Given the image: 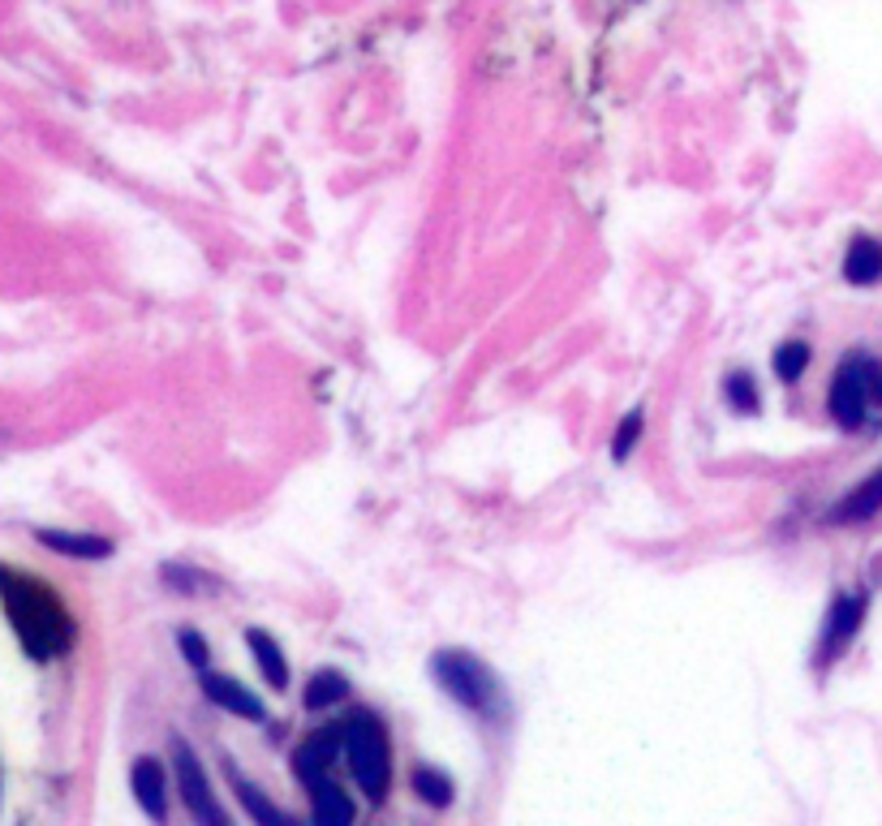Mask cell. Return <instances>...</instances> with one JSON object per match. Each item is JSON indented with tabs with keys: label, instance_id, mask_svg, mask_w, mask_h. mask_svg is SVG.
Returning <instances> with one entry per match:
<instances>
[{
	"label": "cell",
	"instance_id": "ac0fdd59",
	"mask_svg": "<svg viewBox=\"0 0 882 826\" xmlns=\"http://www.w3.org/2000/svg\"><path fill=\"white\" fill-rule=\"evenodd\" d=\"M805 366H810V345H805V341H788V345H779L775 349V375L783 379V383L801 379Z\"/></svg>",
	"mask_w": 882,
	"mask_h": 826
},
{
	"label": "cell",
	"instance_id": "7a4b0ae2",
	"mask_svg": "<svg viewBox=\"0 0 882 826\" xmlns=\"http://www.w3.org/2000/svg\"><path fill=\"white\" fill-rule=\"evenodd\" d=\"M431 676L439 680V689H444L453 702H461L478 719H487V723L509 719V693H504L500 676L487 668L482 659H473L469 650H439V655L431 659Z\"/></svg>",
	"mask_w": 882,
	"mask_h": 826
},
{
	"label": "cell",
	"instance_id": "8fae6325",
	"mask_svg": "<svg viewBox=\"0 0 882 826\" xmlns=\"http://www.w3.org/2000/svg\"><path fill=\"white\" fill-rule=\"evenodd\" d=\"M844 280L848 284H879L882 280V242L874 237H852L844 255Z\"/></svg>",
	"mask_w": 882,
	"mask_h": 826
},
{
	"label": "cell",
	"instance_id": "44dd1931",
	"mask_svg": "<svg viewBox=\"0 0 882 826\" xmlns=\"http://www.w3.org/2000/svg\"><path fill=\"white\" fill-rule=\"evenodd\" d=\"M181 650H186V659H190L194 668L208 663V641H203L199 633H181Z\"/></svg>",
	"mask_w": 882,
	"mask_h": 826
},
{
	"label": "cell",
	"instance_id": "9a60e30c",
	"mask_svg": "<svg viewBox=\"0 0 882 826\" xmlns=\"http://www.w3.org/2000/svg\"><path fill=\"white\" fill-rule=\"evenodd\" d=\"M345 689H349V680L340 671H314L311 684H306V706L311 711H327V706H336L345 697Z\"/></svg>",
	"mask_w": 882,
	"mask_h": 826
},
{
	"label": "cell",
	"instance_id": "d6986e66",
	"mask_svg": "<svg viewBox=\"0 0 882 826\" xmlns=\"http://www.w3.org/2000/svg\"><path fill=\"white\" fill-rule=\"evenodd\" d=\"M641 426H646V413H641V410L624 413V422L616 426V435H612V457H616V461H624V457L637 448V439H641Z\"/></svg>",
	"mask_w": 882,
	"mask_h": 826
},
{
	"label": "cell",
	"instance_id": "5b68a950",
	"mask_svg": "<svg viewBox=\"0 0 882 826\" xmlns=\"http://www.w3.org/2000/svg\"><path fill=\"white\" fill-rule=\"evenodd\" d=\"M172 771H177V788H181V796H186V805H190L194 818L215 823V826L228 823V814L215 805V796H211V788H208V774H203L194 749H190L186 740H172Z\"/></svg>",
	"mask_w": 882,
	"mask_h": 826
},
{
	"label": "cell",
	"instance_id": "2e32d148",
	"mask_svg": "<svg viewBox=\"0 0 882 826\" xmlns=\"http://www.w3.org/2000/svg\"><path fill=\"white\" fill-rule=\"evenodd\" d=\"M228 779H233V788H237V796H242V805L250 810V818H255V823H280V826L289 823V814H280L271 801H263L259 788H255V783H246V779L233 771V767H228Z\"/></svg>",
	"mask_w": 882,
	"mask_h": 826
},
{
	"label": "cell",
	"instance_id": "9c48e42d",
	"mask_svg": "<svg viewBox=\"0 0 882 826\" xmlns=\"http://www.w3.org/2000/svg\"><path fill=\"white\" fill-rule=\"evenodd\" d=\"M882 513V469L879 473H870L857 491H848L839 504H835V513L830 521H839V525H852V521H870V516Z\"/></svg>",
	"mask_w": 882,
	"mask_h": 826
},
{
	"label": "cell",
	"instance_id": "277c9868",
	"mask_svg": "<svg viewBox=\"0 0 882 826\" xmlns=\"http://www.w3.org/2000/svg\"><path fill=\"white\" fill-rule=\"evenodd\" d=\"M882 405V361L848 358L830 379L827 410L844 431H861L870 410Z\"/></svg>",
	"mask_w": 882,
	"mask_h": 826
},
{
	"label": "cell",
	"instance_id": "5bb4252c",
	"mask_svg": "<svg viewBox=\"0 0 882 826\" xmlns=\"http://www.w3.org/2000/svg\"><path fill=\"white\" fill-rule=\"evenodd\" d=\"M246 641H250V650H255V659H259L263 676L271 680V689H284V684H289V663H284V650L276 646V637H267L263 628H250Z\"/></svg>",
	"mask_w": 882,
	"mask_h": 826
},
{
	"label": "cell",
	"instance_id": "ffe728a7",
	"mask_svg": "<svg viewBox=\"0 0 882 826\" xmlns=\"http://www.w3.org/2000/svg\"><path fill=\"white\" fill-rule=\"evenodd\" d=\"M724 392H727V401H732V410H740V413L758 410V388H753L749 375H732L724 383Z\"/></svg>",
	"mask_w": 882,
	"mask_h": 826
},
{
	"label": "cell",
	"instance_id": "3957f363",
	"mask_svg": "<svg viewBox=\"0 0 882 826\" xmlns=\"http://www.w3.org/2000/svg\"><path fill=\"white\" fill-rule=\"evenodd\" d=\"M340 740H345V762L358 779V788L370 801H383L388 783H392V745H388L383 723L358 711L340 723Z\"/></svg>",
	"mask_w": 882,
	"mask_h": 826
},
{
	"label": "cell",
	"instance_id": "6da1fadb",
	"mask_svg": "<svg viewBox=\"0 0 882 826\" xmlns=\"http://www.w3.org/2000/svg\"><path fill=\"white\" fill-rule=\"evenodd\" d=\"M0 594H4V603H9L13 628H18L22 646L31 650V659H56V655L69 646V637H74L69 616H65V607L56 603L40 581L0 568Z\"/></svg>",
	"mask_w": 882,
	"mask_h": 826
},
{
	"label": "cell",
	"instance_id": "7c38bea8",
	"mask_svg": "<svg viewBox=\"0 0 882 826\" xmlns=\"http://www.w3.org/2000/svg\"><path fill=\"white\" fill-rule=\"evenodd\" d=\"M44 547H53L60 556H78V560H104L112 556V543L100 534H65V529H40L35 534Z\"/></svg>",
	"mask_w": 882,
	"mask_h": 826
},
{
	"label": "cell",
	"instance_id": "e0dca14e",
	"mask_svg": "<svg viewBox=\"0 0 882 826\" xmlns=\"http://www.w3.org/2000/svg\"><path fill=\"white\" fill-rule=\"evenodd\" d=\"M414 792L426 801V805H448V801H453V779L439 774V771H431V767H417Z\"/></svg>",
	"mask_w": 882,
	"mask_h": 826
},
{
	"label": "cell",
	"instance_id": "52a82bcc",
	"mask_svg": "<svg viewBox=\"0 0 882 826\" xmlns=\"http://www.w3.org/2000/svg\"><path fill=\"white\" fill-rule=\"evenodd\" d=\"M203 693H208L220 711H228V715H237V719H255V723H259L263 715H267L259 697H255V693H250L242 680H233V676L203 671Z\"/></svg>",
	"mask_w": 882,
	"mask_h": 826
},
{
	"label": "cell",
	"instance_id": "ba28073f",
	"mask_svg": "<svg viewBox=\"0 0 882 826\" xmlns=\"http://www.w3.org/2000/svg\"><path fill=\"white\" fill-rule=\"evenodd\" d=\"M130 788H134L138 805H143L152 818H164V810H168V774H164V767H159L156 758H138V762H134Z\"/></svg>",
	"mask_w": 882,
	"mask_h": 826
},
{
	"label": "cell",
	"instance_id": "8992f818",
	"mask_svg": "<svg viewBox=\"0 0 882 826\" xmlns=\"http://www.w3.org/2000/svg\"><path fill=\"white\" fill-rule=\"evenodd\" d=\"M340 754H345L340 723H336V727H319V732H311V736L298 745V754H293V771H298V779L311 788V783H319V779H332V767L340 762Z\"/></svg>",
	"mask_w": 882,
	"mask_h": 826
},
{
	"label": "cell",
	"instance_id": "30bf717a",
	"mask_svg": "<svg viewBox=\"0 0 882 826\" xmlns=\"http://www.w3.org/2000/svg\"><path fill=\"white\" fill-rule=\"evenodd\" d=\"M861 616H866V599H857V594H844V599H835V603H830L827 641H823L827 659L835 655V650H839V646H848V637L861 628Z\"/></svg>",
	"mask_w": 882,
	"mask_h": 826
},
{
	"label": "cell",
	"instance_id": "4fadbf2b",
	"mask_svg": "<svg viewBox=\"0 0 882 826\" xmlns=\"http://www.w3.org/2000/svg\"><path fill=\"white\" fill-rule=\"evenodd\" d=\"M311 801H314V818H319V823H327V826L354 823V801H349L332 779L311 783Z\"/></svg>",
	"mask_w": 882,
	"mask_h": 826
}]
</instances>
